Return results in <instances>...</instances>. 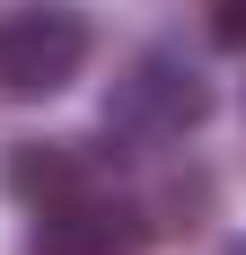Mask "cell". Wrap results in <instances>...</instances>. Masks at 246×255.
<instances>
[{"mask_svg": "<svg viewBox=\"0 0 246 255\" xmlns=\"http://www.w3.org/2000/svg\"><path fill=\"white\" fill-rule=\"evenodd\" d=\"M211 79L185 62V53L149 44L132 53L115 71V88H106V141H132V150H167V141H185V132L211 124Z\"/></svg>", "mask_w": 246, "mask_h": 255, "instance_id": "cell-1", "label": "cell"}, {"mask_svg": "<svg viewBox=\"0 0 246 255\" xmlns=\"http://www.w3.org/2000/svg\"><path fill=\"white\" fill-rule=\"evenodd\" d=\"M88 53H97V26L79 0H18L0 18V97L18 106L62 97V88H79Z\"/></svg>", "mask_w": 246, "mask_h": 255, "instance_id": "cell-2", "label": "cell"}, {"mask_svg": "<svg viewBox=\"0 0 246 255\" xmlns=\"http://www.w3.org/2000/svg\"><path fill=\"white\" fill-rule=\"evenodd\" d=\"M35 255H149V203L115 185H79L35 211Z\"/></svg>", "mask_w": 246, "mask_h": 255, "instance_id": "cell-3", "label": "cell"}, {"mask_svg": "<svg viewBox=\"0 0 246 255\" xmlns=\"http://www.w3.org/2000/svg\"><path fill=\"white\" fill-rule=\"evenodd\" d=\"M0 185H9V203H26V211L62 203V194L88 185V141H18V150L0 158Z\"/></svg>", "mask_w": 246, "mask_h": 255, "instance_id": "cell-4", "label": "cell"}, {"mask_svg": "<svg viewBox=\"0 0 246 255\" xmlns=\"http://www.w3.org/2000/svg\"><path fill=\"white\" fill-rule=\"evenodd\" d=\"M211 44L246 53V0H211Z\"/></svg>", "mask_w": 246, "mask_h": 255, "instance_id": "cell-5", "label": "cell"}, {"mask_svg": "<svg viewBox=\"0 0 246 255\" xmlns=\"http://www.w3.org/2000/svg\"><path fill=\"white\" fill-rule=\"evenodd\" d=\"M220 255H246V238H229V247H220Z\"/></svg>", "mask_w": 246, "mask_h": 255, "instance_id": "cell-6", "label": "cell"}]
</instances>
